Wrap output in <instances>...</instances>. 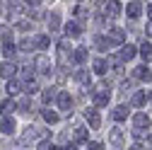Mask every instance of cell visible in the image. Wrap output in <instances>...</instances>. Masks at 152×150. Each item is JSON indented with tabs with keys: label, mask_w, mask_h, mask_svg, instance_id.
<instances>
[{
	"label": "cell",
	"mask_w": 152,
	"mask_h": 150,
	"mask_svg": "<svg viewBox=\"0 0 152 150\" xmlns=\"http://www.w3.org/2000/svg\"><path fill=\"white\" fill-rule=\"evenodd\" d=\"M92 102H94V107H106V104H109V92H106V87L94 90V92H92Z\"/></svg>",
	"instance_id": "cell-1"
},
{
	"label": "cell",
	"mask_w": 152,
	"mask_h": 150,
	"mask_svg": "<svg viewBox=\"0 0 152 150\" xmlns=\"http://www.w3.org/2000/svg\"><path fill=\"white\" fill-rule=\"evenodd\" d=\"M34 65H36V70H39L41 75H51V70H53V68H51V61L46 58L44 53H41V56H36V61H34Z\"/></svg>",
	"instance_id": "cell-2"
},
{
	"label": "cell",
	"mask_w": 152,
	"mask_h": 150,
	"mask_svg": "<svg viewBox=\"0 0 152 150\" xmlns=\"http://www.w3.org/2000/svg\"><path fill=\"white\" fill-rule=\"evenodd\" d=\"M133 126H135L138 131H147V128H150V116L140 111V114H135V116H133Z\"/></svg>",
	"instance_id": "cell-3"
},
{
	"label": "cell",
	"mask_w": 152,
	"mask_h": 150,
	"mask_svg": "<svg viewBox=\"0 0 152 150\" xmlns=\"http://www.w3.org/2000/svg\"><path fill=\"white\" fill-rule=\"evenodd\" d=\"M106 39H109V44H123V41H126V34H123V29L113 27V29L106 34Z\"/></svg>",
	"instance_id": "cell-4"
},
{
	"label": "cell",
	"mask_w": 152,
	"mask_h": 150,
	"mask_svg": "<svg viewBox=\"0 0 152 150\" xmlns=\"http://www.w3.org/2000/svg\"><path fill=\"white\" fill-rule=\"evenodd\" d=\"M135 56H138V49L133 46V44H126V46L121 49V53H118V58H121V61H133Z\"/></svg>",
	"instance_id": "cell-5"
},
{
	"label": "cell",
	"mask_w": 152,
	"mask_h": 150,
	"mask_svg": "<svg viewBox=\"0 0 152 150\" xmlns=\"http://www.w3.org/2000/svg\"><path fill=\"white\" fill-rule=\"evenodd\" d=\"M133 80H152V73H150V68L147 65H138L135 70H133Z\"/></svg>",
	"instance_id": "cell-6"
},
{
	"label": "cell",
	"mask_w": 152,
	"mask_h": 150,
	"mask_svg": "<svg viewBox=\"0 0 152 150\" xmlns=\"http://www.w3.org/2000/svg\"><path fill=\"white\" fill-rule=\"evenodd\" d=\"M39 136H46V131H41V128H34V126H29V128L24 131L22 140H24V143H29V140H36Z\"/></svg>",
	"instance_id": "cell-7"
},
{
	"label": "cell",
	"mask_w": 152,
	"mask_h": 150,
	"mask_svg": "<svg viewBox=\"0 0 152 150\" xmlns=\"http://www.w3.org/2000/svg\"><path fill=\"white\" fill-rule=\"evenodd\" d=\"M85 116H87V121H89L92 128H99V126H102V119H99V114H97V109H87Z\"/></svg>",
	"instance_id": "cell-8"
},
{
	"label": "cell",
	"mask_w": 152,
	"mask_h": 150,
	"mask_svg": "<svg viewBox=\"0 0 152 150\" xmlns=\"http://www.w3.org/2000/svg\"><path fill=\"white\" fill-rule=\"evenodd\" d=\"M56 99H58V90H56V87L44 90V95H41V102H44V104H51V102H56Z\"/></svg>",
	"instance_id": "cell-9"
},
{
	"label": "cell",
	"mask_w": 152,
	"mask_h": 150,
	"mask_svg": "<svg viewBox=\"0 0 152 150\" xmlns=\"http://www.w3.org/2000/svg\"><path fill=\"white\" fill-rule=\"evenodd\" d=\"M15 73H17V65L10 63V61H5L3 65H0V75H3V78H12Z\"/></svg>",
	"instance_id": "cell-10"
},
{
	"label": "cell",
	"mask_w": 152,
	"mask_h": 150,
	"mask_svg": "<svg viewBox=\"0 0 152 150\" xmlns=\"http://www.w3.org/2000/svg\"><path fill=\"white\" fill-rule=\"evenodd\" d=\"M58 107H61L63 111H68V109L72 107V97L68 95V92H61V95H58Z\"/></svg>",
	"instance_id": "cell-11"
},
{
	"label": "cell",
	"mask_w": 152,
	"mask_h": 150,
	"mask_svg": "<svg viewBox=\"0 0 152 150\" xmlns=\"http://www.w3.org/2000/svg\"><path fill=\"white\" fill-rule=\"evenodd\" d=\"M80 32H82V29H80V22H68V24H65V34L70 36V39L80 36Z\"/></svg>",
	"instance_id": "cell-12"
},
{
	"label": "cell",
	"mask_w": 152,
	"mask_h": 150,
	"mask_svg": "<svg viewBox=\"0 0 152 150\" xmlns=\"http://www.w3.org/2000/svg\"><path fill=\"white\" fill-rule=\"evenodd\" d=\"M126 12H128V17H130V20H135V17H140V3H138V0H133V3H128Z\"/></svg>",
	"instance_id": "cell-13"
},
{
	"label": "cell",
	"mask_w": 152,
	"mask_h": 150,
	"mask_svg": "<svg viewBox=\"0 0 152 150\" xmlns=\"http://www.w3.org/2000/svg\"><path fill=\"white\" fill-rule=\"evenodd\" d=\"M121 12V3H118V0H109V3H106V15L109 17H116Z\"/></svg>",
	"instance_id": "cell-14"
},
{
	"label": "cell",
	"mask_w": 152,
	"mask_h": 150,
	"mask_svg": "<svg viewBox=\"0 0 152 150\" xmlns=\"http://www.w3.org/2000/svg\"><path fill=\"white\" fill-rule=\"evenodd\" d=\"M15 51H17V46L10 41V36H7V32H5V41H3V53L7 56V58H10V56H15Z\"/></svg>",
	"instance_id": "cell-15"
},
{
	"label": "cell",
	"mask_w": 152,
	"mask_h": 150,
	"mask_svg": "<svg viewBox=\"0 0 152 150\" xmlns=\"http://www.w3.org/2000/svg\"><path fill=\"white\" fill-rule=\"evenodd\" d=\"M0 131H3V133H12V131H15V119H10V116H5L3 121H0Z\"/></svg>",
	"instance_id": "cell-16"
},
{
	"label": "cell",
	"mask_w": 152,
	"mask_h": 150,
	"mask_svg": "<svg viewBox=\"0 0 152 150\" xmlns=\"http://www.w3.org/2000/svg\"><path fill=\"white\" fill-rule=\"evenodd\" d=\"M58 27H61L58 12H51V17H48V29H51V32H58Z\"/></svg>",
	"instance_id": "cell-17"
},
{
	"label": "cell",
	"mask_w": 152,
	"mask_h": 150,
	"mask_svg": "<svg viewBox=\"0 0 152 150\" xmlns=\"http://www.w3.org/2000/svg\"><path fill=\"white\" fill-rule=\"evenodd\" d=\"M92 68H94V73H97V75H104L109 65H106V61H102V58H97V61L92 63Z\"/></svg>",
	"instance_id": "cell-18"
},
{
	"label": "cell",
	"mask_w": 152,
	"mask_h": 150,
	"mask_svg": "<svg viewBox=\"0 0 152 150\" xmlns=\"http://www.w3.org/2000/svg\"><path fill=\"white\" fill-rule=\"evenodd\" d=\"M126 116H128V107H123V104H121V107L113 109V119H116V121H123Z\"/></svg>",
	"instance_id": "cell-19"
},
{
	"label": "cell",
	"mask_w": 152,
	"mask_h": 150,
	"mask_svg": "<svg viewBox=\"0 0 152 150\" xmlns=\"http://www.w3.org/2000/svg\"><path fill=\"white\" fill-rule=\"evenodd\" d=\"M85 58H87V51L85 49H75L72 51V61L75 63H85Z\"/></svg>",
	"instance_id": "cell-20"
},
{
	"label": "cell",
	"mask_w": 152,
	"mask_h": 150,
	"mask_svg": "<svg viewBox=\"0 0 152 150\" xmlns=\"http://www.w3.org/2000/svg\"><path fill=\"white\" fill-rule=\"evenodd\" d=\"M140 56H142L145 63L152 61V46H150V44H142V46H140Z\"/></svg>",
	"instance_id": "cell-21"
},
{
	"label": "cell",
	"mask_w": 152,
	"mask_h": 150,
	"mask_svg": "<svg viewBox=\"0 0 152 150\" xmlns=\"http://www.w3.org/2000/svg\"><path fill=\"white\" fill-rule=\"evenodd\" d=\"M75 80H77L80 85H89V73L87 70H77L75 73Z\"/></svg>",
	"instance_id": "cell-22"
},
{
	"label": "cell",
	"mask_w": 152,
	"mask_h": 150,
	"mask_svg": "<svg viewBox=\"0 0 152 150\" xmlns=\"http://www.w3.org/2000/svg\"><path fill=\"white\" fill-rule=\"evenodd\" d=\"M147 102V95L145 92H135V95H133V107H142Z\"/></svg>",
	"instance_id": "cell-23"
},
{
	"label": "cell",
	"mask_w": 152,
	"mask_h": 150,
	"mask_svg": "<svg viewBox=\"0 0 152 150\" xmlns=\"http://www.w3.org/2000/svg\"><path fill=\"white\" fill-rule=\"evenodd\" d=\"M24 92H27V95L39 92V82H36V80H27V82H24Z\"/></svg>",
	"instance_id": "cell-24"
},
{
	"label": "cell",
	"mask_w": 152,
	"mask_h": 150,
	"mask_svg": "<svg viewBox=\"0 0 152 150\" xmlns=\"http://www.w3.org/2000/svg\"><path fill=\"white\" fill-rule=\"evenodd\" d=\"M48 44H51V39H48V36H36V49H41V51H46L48 49Z\"/></svg>",
	"instance_id": "cell-25"
},
{
	"label": "cell",
	"mask_w": 152,
	"mask_h": 150,
	"mask_svg": "<svg viewBox=\"0 0 152 150\" xmlns=\"http://www.w3.org/2000/svg\"><path fill=\"white\" fill-rule=\"evenodd\" d=\"M111 143H116V145L123 143V133H121V128H111Z\"/></svg>",
	"instance_id": "cell-26"
},
{
	"label": "cell",
	"mask_w": 152,
	"mask_h": 150,
	"mask_svg": "<svg viewBox=\"0 0 152 150\" xmlns=\"http://www.w3.org/2000/svg\"><path fill=\"white\" fill-rule=\"evenodd\" d=\"M0 109H3V111H5V114L10 116V114H12V111L17 109V104H15L12 99H7V102H3V107H0Z\"/></svg>",
	"instance_id": "cell-27"
},
{
	"label": "cell",
	"mask_w": 152,
	"mask_h": 150,
	"mask_svg": "<svg viewBox=\"0 0 152 150\" xmlns=\"http://www.w3.org/2000/svg\"><path fill=\"white\" fill-rule=\"evenodd\" d=\"M7 95H10V97H15V95H20V85L10 80V82H7Z\"/></svg>",
	"instance_id": "cell-28"
},
{
	"label": "cell",
	"mask_w": 152,
	"mask_h": 150,
	"mask_svg": "<svg viewBox=\"0 0 152 150\" xmlns=\"http://www.w3.org/2000/svg\"><path fill=\"white\" fill-rule=\"evenodd\" d=\"M44 119H46L48 124H56V121H58V114H56V111H51V109H46V111H44Z\"/></svg>",
	"instance_id": "cell-29"
},
{
	"label": "cell",
	"mask_w": 152,
	"mask_h": 150,
	"mask_svg": "<svg viewBox=\"0 0 152 150\" xmlns=\"http://www.w3.org/2000/svg\"><path fill=\"white\" fill-rule=\"evenodd\" d=\"M75 140H77V143L87 140V131H85V128H75Z\"/></svg>",
	"instance_id": "cell-30"
},
{
	"label": "cell",
	"mask_w": 152,
	"mask_h": 150,
	"mask_svg": "<svg viewBox=\"0 0 152 150\" xmlns=\"http://www.w3.org/2000/svg\"><path fill=\"white\" fill-rule=\"evenodd\" d=\"M34 46H36V41H31V39H24V41L20 44V49H22V51H31Z\"/></svg>",
	"instance_id": "cell-31"
},
{
	"label": "cell",
	"mask_w": 152,
	"mask_h": 150,
	"mask_svg": "<svg viewBox=\"0 0 152 150\" xmlns=\"http://www.w3.org/2000/svg\"><path fill=\"white\" fill-rule=\"evenodd\" d=\"M39 150H56V145H53L51 140H41V143H39Z\"/></svg>",
	"instance_id": "cell-32"
},
{
	"label": "cell",
	"mask_w": 152,
	"mask_h": 150,
	"mask_svg": "<svg viewBox=\"0 0 152 150\" xmlns=\"http://www.w3.org/2000/svg\"><path fill=\"white\" fill-rule=\"evenodd\" d=\"M20 109L24 111V114H29V109H31V102H29V99H22V102H20Z\"/></svg>",
	"instance_id": "cell-33"
},
{
	"label": "cell",
	"mask_w": 152,
	"mask_h": 150,
	"mask_svg": "<svg viewBox=\"0 0 152 150\" xmlns=\"http://www.w3.org/2000/svg\"><path fill=\"white\" fill-rule=\"evenodd\" d=\"M31 73H34V68H31V65H24V68H22V75H24L27 80H31Z\"/></svg>",
	"instance_id": "cell-34"
},
{
	"label": "cell",
	"mask_w": 152,
	"mask_h": 150,
	"mask_svg": "<svg viewBox=\"0 0 152 150\" xmlns=\"http://www.w3.org/2000/svg\"><path fill=\"white\" fill-rule=\"evenodd\" d=\"M75 15H77V17H80V20L85 22V20H87V15H89V12H87V10H82V7H77V10H75Z\"/></svg>",
	"instance_id": "cell-35"
},
{
	"label": "cell",
	"mask_w": 152,
	"mask_h": 150,
	"mask_svg": "<svg viewBox=\"0 0 152 150\" xmlns=\"http://www.w3.org/2000/svg\"><path fill=\"white\" fill-rule=\"evenodd\" d=\"M133 87H135V82H133V80H130V82H123V85H121V90H123V92H128V90H133Z\"/></svg>",
	"instance_id": "cell-36"
},
{
	"label": "cell",
	"mask_w": 152,
	"mask_h": 150,
	"mask_svg": "<svg viewBox=\"0 0 152 150\" xmlns=\"http://www.w3.org/2000/svg\"><path fill=\"white\" fill-rule=\"evenodd\" d=\"M89 150H104L102 143H89Z\"/></svg>",
	"instance_id": "cell-37"
},
{
	"label": "cell",
	"mask_w": 152,
	"mask_h": 150,
	"mask_svg": "<svg viewBox=\"0 0 152 150\" xmlns=\"http://www.w3.org/2000/svg\"><path fill=\"white\" fill-rule=\"evenodd\" d=\"M130 150H145V148H142L140 143H133V145H130Z\"/></svg>",
	"instance_id": "cell-38"
},
{
	"label": "cell",
	"mask_w": 152,
	"mask_h": 150,
	"mask_svg": "<svg viewBox=\"0 0 152 150\" xmlns=\"http://www.w3.org/2000/svg\"><path fill=\"white\" fill-rule=\"evenodd\" d=\"M145 34H147V36H152V22H150V24L145 27Z\"/></svg>",
	"instance_id": "cell-39"
},
{
	"label": "cell",
	"mask_w": 152,
	"mask_h": 150,
	"mask_svg": "<svg viewBox=\"0 0 152 150\" xmlns=\"http://www.w3.org/2000/svg\"><path fill=\"white\" fill-rule=\"evenodd\" d=\"M24 3H27V5L31 7V5H39V0H24Z\"/></svg>",
	"instance_id": "cell-40"
},
{
	"label": "cell",
	"mask_w": 152,
	"mask_h": 150,
	"mask_svg": "<svg viewBox=\"0 0 152 150\" xmlns=\"http://www.w3.org/2000/svg\"><path fill=\"white\" fill-rule=\"evenodd\" d=\"M147 17H150V20H152V3L147 5Z\"/></svg>",
	"instance_id": "cell-41"
},
{
	"label": "cell",
	"mask_w": 152,
	"mask_h": 150,
	"mask_svg": "<svg viewBox=\"0 0 152 150\" xmlns=\"http://www.w3.org/2000/svg\"><path fill=\"white\" fill-rule=\"evenodd\" d=\"M65 150H77V148H75V145H65Z\"/></svg>",
	"instance_id": "cell-42"
},
{
	"label": "cell",
	"mask_w": 152,
	"mask_h": 150,
	"mask_svg": "<svg viewBox=\"0 0 152 150\" xmlns=\"http://www.w3.org/2000/svg\"><path fill=\"white\" fill-rule=\"evenodd\" d=\"M150 148H152V136H150Z\"/></svg>",
	"instance_id": "cell-43"
}]
</instances>
